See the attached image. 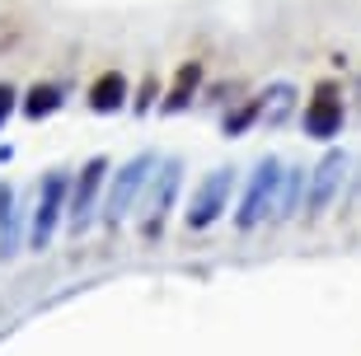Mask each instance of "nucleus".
<instances>
[{"label":"nucleus","instance_id":"1","mask_svg":"<svg viewBox=\"0 0 361 356\" xmlns=\"http://www.w3.org/2000/svg\"><path fill=\"white\" fill-rule=\"evenodd\" d=\"M160 169V159H155V150H141V155H132L127 164H118V173H113V183H108L104 192V211H99V221L108 225V230H118L127 216H132L136 197L146 192L150 173Z\"/></svg>","mask_w":361,"mask_h":356},{"label":"nucleus","instance_id":"2","mask_svg":"<svg viewBox=\"0 0 361 356\" xmlns=\"http://www.w3.org/2000/svg\"><path fill=\"white\" fill-rule=\"evenodd\" d=\"M178 188H183V159L169 155V159H160V169L150 173L146 202H141V239H146V244H155V239L164 235V221L174 211Z\"/></svg>","mask_w":361,"mask_h":356},{"label":"nucleus","instance_id":"3","mask_svg":"<svg viewBox=\"0 0 361 356\" xmlns=\"http://www.w3.org/2000/svg\"><path fill=\"white\" fill-rule=\"evenodd\" d=\"M104 178H108V159L94 155L80 164V173L71 178V202H66V230L75 239L90 230L94 221H99V211H104Z\"/></svg>","mask_w":361,"mask_h":356},{"label":"nucleus","instance_id":"4","mask_svg":"<svg viewBox=\"0 0 361 356\" xmlns=\"http://www.w3.org/2000/svg\"><path fill=\"white\" fill-rule=\"evenodd\" d=\"M277 197H281V159L277 155H263L249 173V188H244V202L235 211V225L240 230H258V225L277 216Z\"/></svg>","mask_w":361,"mask_h":356},{"label":"nucleus","instance_id":"5","mask_svg":"<svg viewBox=\"0 0 361 356\" xmlns=\"http://www.w3.org/2000/svg\"><path fill=\"white\" fill-rule=\"evenodd\" d=\"M66 202H71V178L61 169H52L38 183V207H33V221H28V249L33 253L52 249L56 225L66 221Z\"/></svg>","mask_w":361,"mask_h":356},{"label":"nucleus","instance_id":"6","mask_svg":"<svg viewBox=\"0 0 361 356\" xmlns=\"http://www.w3.org/2000/svg\"><path fill=\"white\" fill-rule=\"evenodd\" d=\"M230 192H235V169L221 164V169H212L192 188V197H188V207H183V225L188 230H212V225L230 211Z\"/></svg>","mask_w":361,"mask_h":356},{"label":"nucleus","instance_id":"7","mask_svg":"<svg viewBox=\"0 0 361 356\" xmlns=\"http://www.w3.org/2000/svg\"><path fill=\"white\" fill-rule=\"evenodd\" d=\"M348 150L343 145H329L319 155V164L310 169V188H305V221H319L329 207H334V197L343 192V178H348Z\"/></svg>","mask_w":361,"mask_h":356},{"label":"nucleus","instance_id":"8","mask_svg":"<svg viewBox=\"0 0 361 356\" xmlns=\"http://www.w3.org/2000/svg\"><path fill=\"white\" fill-rule=\"evenodd\" d=\"M305 132L314 141H329V136L343 132V99H338L334 85H319L314 99L305 104Z\"/></svg>","mask_w":361,"mask_h":356},{"label":"nucleus","instance_id":"9","mask_svg":"<svg viewBox=\"0 0 361 356\" xmlns=\"http://www.w3.org/2000/svg\"><path fill=\"white\" fill-rule=\"evenodd\" d=\"M19 239H24V211H19L14 188L0 183V263H10L19 253Z\"/></svg>","mask_w":361,"mask_h":356},{"label":"nucleus","instance_id":"10","mask_svg":"<svg viewBox=\"0 0 361 356\" xmlns=\"http://www.w3.org/2000/svg\"><path fill=\"white\" fill-rule=\"evenodd\" d=\"M305 188H310V169L291 164L281 169V197H277V221H291V216L305 211Z\"/></svg>","mask_w":361,"mask_h":356},{"label":"nucleus","instance_id":"11","mask_svg":"<svg viewBox=\"0 0 361 356\" xmlns=\"http://www.w3.org/2000/svg\"><path fill=\"white\" fill-rule=\"evenodd\" d=\"M122 104H127V75L122 70H104L90 85V108L94 113H118Z\"/></svg>","mask_w":361,"mask_h":356},{"label":"nucleus","instance_id":"12","mask_svg":"<svg viewBox=\"0 0 361 356\" xmlns=\"http://www.w3.org/2000/svg\"><path fill=\"white\" fill-rule=\"evenodd\" d=\"M197 85H202V61H183L178 75H174V85H169V94H164V113H183V108L192 104Z\"/></svg>","mask_w":361,"mask_h":356},{"label":"nucleus","instance_id":"13","mask_svg":"<svg viewBox=\"0 0 361 356\" xmlns=\"http://www.w3.org/2000/svg\"><path fill=\"white\" fill-rule=\"evenodd\" d=\"M258 99H263V122H268V127H277V122L291 118V108H295V85H291V80H277V85H268Z\"/></svg>","mask_w":361,"mask_h":356},{"label":"nucleus","instance_id":"14","mask_svg":"<svg viewBox=\"0 0 361 356\" xmlns=\"http://www.w3.org/2000/svg\"><path fill=\"white\" fill-rule=\"evenodd\" d=\"M56 108H61V85H33L24 99V113L28 118H52Z\"/></svg>","mask_w":361,"mask_h":356},{"label":"nucleus","instance_id":"15","mask_svg":"<svg viewBox=\"0 0 361 356\" xmlns=\"http://www.w3.org/2000/svg\"><path fill=\"white\" fill-rule=\"evenodd\" d=\"M258 118H263V99H244V104L235 108V113H226L221 132H226V136H244V132H249V127H254Z\"/></svg>","mask_w":361,"mask_h":356},{"label":"nucleus","instance_id":"16","mask_svg":"<svg viewBox=\"0 0 361 356\" xmlns=\"http://www.w3.org/2000/svg\"><path fill=\"white\" fill-rule=\"evenodd\" d=\"M155 94H160V85H155V75H146V80H141V90H136V99H132V108H136V113H150Z\"/></svg>","mask_w":361,"mask_h":356},{"label":"nucleus","instance_id":"17","mask_svg":"<svg viewBox=\"0 0 361 356\" xmlns=\"http://www.w3.org/2000/svg\"><path fill=\"white\" fill-rule=\"evenodd\" d=\"M14 99H19V94H14V85H0V127H5V118L14 113Z\"/></svg>","mask_w":361,"mask_h":356}]
</instances>
